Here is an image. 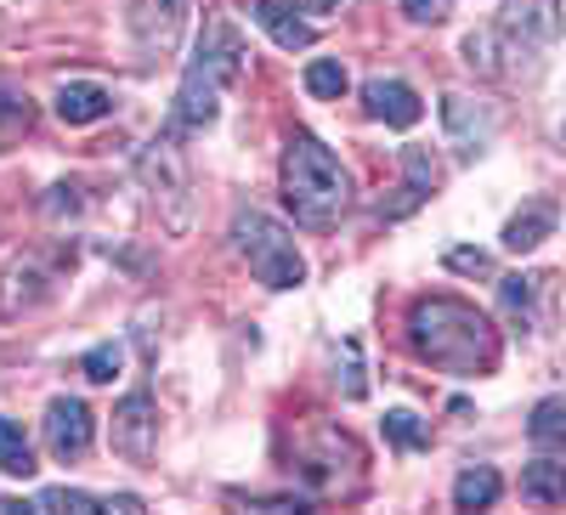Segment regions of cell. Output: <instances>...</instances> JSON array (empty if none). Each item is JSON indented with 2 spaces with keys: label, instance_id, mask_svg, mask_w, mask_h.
<instances>
[{
  "label": "cell",
  "instance_id": "obj_1",
  "mask_svg": "<svg viewBox=\"0 0 566 515\" xmlns=\"http://www.w3.org/2000/svg\"><path fill=\"white\" fill-rule=\"evenodd\" d=\"M408 340L413 351L442 368V374H488L499 362V329L453 295H431V301H413L408 312Z\"/></svg>",
  "mask_w": 566,
  "mask_h": 515
},
{
  "label": "cell",
  "instance_id": "obj_2",
  "mask_svg": "<svg viewBox=\"0 0 566 515\" xmlns=\"http://www.w3.org/2000/svg\"><path fill=\"white\" fill-rule=\"evenodd\" d=\"M283 204L301 227H335L352 204V176L312 130H295L283 148Z\"/></svg>",
  "mask_w": 566,
  "mask_h": 515
},
{
  "label": "cell",
  "instance_id": "obj_3",
  "mask_svg": "<svg viewBox=\"0 0 566 515\" xmlns=\"http://www.w3.org/2000/svg\"><path fill=\"white\" fill-rule=\"evenodd\" d=\"M244 69V40L232 34L227 23H210L193 63L181 74V91H176V108H170V130L165 136H181V130H205L216 114H221V91L227 80H239Z\"/></svg>",
  "mask_w": 566,
  "mask_h": 515
},
{
  "label": "cell",
  "instance_id": "obj_4",
  "mask_svg": "<svg viewBox=\"0 0 566 515\" xmlns=\"http://www.w3.org/2000/svg\"><path fill=\"white\" fill-rule=\"evenodd\" d=\"M232 239H239V255L250 261V272L261 277L266 290H295L306 277V261L290 239V227H277L272 216L261 210H244L239 221H232Z\"/></svg>",
  "mask_w": 566,
  "mask_h": 515
},
{
  "label": "cell",
  "instance_id": "obj_5",
  "mask_svg": "<svg viewBox=\"0 0 566 515\" xmlns=\"http://www.w3.org/2000/svg\"><path fill=\"white\" fill-rule=\"evenodd\" d=\"M555 34H560V0H504L499 40L515 63L527 57V69H538V57L549 52Z\"/></svg>",
  "mask_w": 566,
  "mask_h": 515
},
{
  "label": "cell",
  "instance_id": "obj_6",
  "mask_svg": "<svg viewBox=\"0 0 566 515\" xmlns=\"http://www.w3.org/2000/svg\"><path fill=\"white\" fill-rule=\"evenodd\" d=\"M187 23V0H136L130 29H136V52L142 57H170Z\"/></svg>",
  "mask_w": 566,
  "mask_h": 515
},
{
  "label": "cell",
  "instance_id": "obj_7",
  "mask_svg": "<svg viewBox=\"0 0 566 515\" xmlns=\"http://www.w3.org/2000/svg\"><path fill=\"white\" fill-rule=\"evenodd\" d=\"M154 442H159V419H154V397L148 391H130L119 408H114V448L125 459H154Z\"/></svg>",
  "mask_w": 566,
  "mask_h": 515
},
{
  "label": "cell",
  "instance_id": "obj_8",
  "mask_svg": "<svg viewBox=\"0 0 566 515\" xmlns=\"http://www.w3.org/2000/svg\"><path fill=\"white\" fill-rule=\"evenodd\" d=\"M91 437H97V419H91V408L80 397H57L45 408V448L57 459H80L91 448Z\"/></svg>",
  "mask_w": 566,
  "mask_h": 515
},
{
  "label": "cell",
  "instance_id": "obj_9",
  "mask_svg": "<svg viewBox=\"0 0 566 515\" xmlns=\"http://www.w3.org/2000/svg\"><path fill=\"white\" fill-rule=\"evenodd\" d=\"M363 108H368V119H386L391 130H408V125H419V114H424L419 91L402 85V80H368V85H363Z\"/></svg>",
  "mask_w": 566,
  "mask_h": 515
},
{
  "label": "cell",
  "instance_id": "obj_10",
  "mask_svg": "<svg viewBox=\"0 0 566 515\" xmlns=\"http://www.w3.org/2000/svg\"><path fill=\"white\" fill-rule=\"evenodd\" d=\"M442 119H448V136H453V148H459L464 159L488 148V136H493V114H488V108H476L470 97L448 91V97H442Z\"/></svg>",
  "mask_w": 566,
  "mask_h": 515
},
{
  "label": "cell",
  "instance_id": "obj_11",
  "mask_svg": "<svg viewBox=\"0 0 566 515\" xmlns=\"http://www.w3.org/2000/svg\"><path fill=\"white\" fill-rule=\"evenodd\" d=\"M250 18L283 45V52H306V45L317 40V29L306 23V18H295V7H290V0H255V7H250Z\"/></svg>",
  "mask_w": 566,
  "mask_h": 515
},
{
  "label": "cell",
  "instance_id": "obj_12",
  "mask_svg": "<svg viewBox=\"0 0 566 515\" xmlns=\"http://www.w3.org/2000/svg\"><path fill=\"white\" fill-rule=\"evenodd\" d=\"M549 232H555V204L549 199H533L527 210H515L510 221H504V250L510 255H527V250H538L544 239H549Z\"/></svg>",
  "mask_w": 566,
  "mask_h": 515
},
{
  "label": "cell",
  "instance_id": "obj_13",
  "mask_svg": "<svg viewBox=\"0 0 566 515\" xmlns=\"http://www.w3.org/2000/svg\"><path fill=\"white\" fill-rule=\"evenodd\" d=\"M114 114V97L103 85H91V80H69L63 91H57V119L63 125H97V119H108Z\"/></svg>",
  "mask_w": 566,
  "mask_h": 515
},
{
  "label": "cell",
  "instance_id": "obj_14",
  "mask_svg": "<svg viewBox=\"0 0 566 515\" xmlns=\"http://www.w3.org/2000/svg\"><path fill=\"white\" fill-rule=\"evenodd\" d=\"M544 284L549 277L544 272H515V277H504L499 284V301H504V312L522 323V329H533V312H538V295H544Z\"/></svg>",
  "mask_w": 566,
  "mask_h": 515
},
{
  "label": "cell",
  "instance_id": "obj_15",
  "mask_svg": "<svg viewBox=\"0 0 566 515\" xmlns=\"http://www.w3.org/2000/svg\"><path fill=\"white\" fill-rule=\"evenodd\" d=\"M402 170H408V181H402V204H397L391 216L419 210L424 199H431V187H437V159L424 154V148H402Z\"/></svg>",
  "mask_w": 566,
  "mask_h": 515
},
{
  "label": "cell",
  "instance_id": "obj_16",
  "mask_svg": "<svg viewBox=\"0 0 566 515\" xmlns=\"http://www.w3.org/2000/svg\"><path fill=\"white\" fill-rule=\"evenodd\" d=\"M499 493H504V482H499L493 464H464L459 482H453V504L459 509H488V504H499Z\"/></svg>",
  "mask_w": 566,
  "mask_h": 515
},
{
  "label": "cell",
  "instance_id": "obj_17",
  "mask_svg": "<svg viewBox=\"0 0 566 515\" xmlns=\"http://www.w3.org/2000/svg\"><path fill=\"white\" fill-rule=\"evenodd\" d=\"M527 437L538 453H566V402L560 397H544L527 419Z\"/></svg>",
  "mask_w": 566,
  "mask_h": 515
},
{
  "label": "cell",
  "instance_id": "obj_18",
  "mask_svg": "<svg viewBox=\"0 0 566 515\" xmlns=\"http://www.w3.org/2000/svg\"><path fill=\"white\" fill-rule=\"evenodd\" d=\"M522 498H533V504H566V464L533 459L527 471H522Z\"/></svg>",
  "mask_w": 566,
  "mask_h": 515
},
{
  "label": "cell",
  "instance_id": "obj_19",
  "mask_svg": "<svg viewBox=\"0 0 566 515\" xmlns=\"http://www.w3.org/2000/svg\"><path fill=\"white\" fill-rule=\"evenodd\" d=\"M0 471L18 476V482L34 476V453H29V442H23V431L12 425V419H0Z\"/></svg>",
  "mask_w": 566,
  "mask_h": 515
},
{
  "label": "cell",
  "instance_id": "obj_20",
  "mask_svg": "<svg viewBox=\"0 0 566 515\" xmlns=\"http://www.w3.org/2000/svg\"><path fill=\"white\" fill-rule=\"evenodd\" d=\"M386 437H391L397 448H431V425H424L419 413H408V408L386 413Z\"/></svg>",
  "mask_w": 566,
  "mask_h": 515
},
{
  "label": "cell",
  "instance_id": "obj_21",
  "mask_svg": "<svg viewBox=\"0 0 566 515\" xmlns=\"http://www.w3.org/2000/svg\"><path fill=\"white\" fill-rule=\"evenodd\" d=\"M306 91H312V97H346V69H340L335 57L312 63V69H306Z\"/></svg>",
  "mask_w": 566,
  "mask_h": 515
},
{
  "label": "cell",
  "instance_id": "obj_22",
  "mask_svg": "<svg viewBox=\"0 0 566 515\" xmlns=\"http://www.w3.org/2000/svg\"><path fill=\"white\" fill-rule=\"evenodd\" d=\"M34 509H74V515H91V509H108L103 498H91V493H74V487H45L34 498Z\"/></svg>",
  "mask_w": 566,
  "mask_h": 515
},
{
  "label": "cell",
  "instance_id": "obj_23",
  "mask_svg": "<svg viewBox=\"0 0 566 515\" xmlns=\"http://www.w3.org/2000/svg\"><path fill=\"white\" fill-rule=\"evenodd\" d=\"M119 374V346H97V351H85V380H114Z\"/></svg>",
  "mask_w": 566,
  "mask_h": 515
},
{
  "label": "cell",
  "instance_id": "obj_24",
  "mask_svg": "<svg viewBox=\"0 0 566 515\" xmlns=\"http://www.w3.org/2000/svg\"><path fill=\"white\" fill-rule=\"evenodd\" d=\"M448 266L453 272H470V277H488L493 272V255L488 250H448Z\"/></svg>",
  "mask_w": 566,
  "mask_h": 515
},
{
  "label": "cell",
  "instance_id": "obj_25",
  "mask_svg": "<svg viewBox=\"0 0 566 515\" xmlns=\"http://www.w3.org/2000/svg\"><path fill=\"white\" fill-rule=\"evenodd\" d=\"M402 12L413 23H442L448 18V0H402Z\"/></svg>",
  "mask_w": 566,
  "mask_h": 515
},
{
  "label": "cell",
  "instance_id": "obj_26",
  "mask_svg": "<svg viewBox=\"0 0 566 515\" xmlns=\"http://www.w3.org/2000/svg\"><path fill=\"white\" fill-rule=\"evenodd\" d=\"M290 7H295V12H335L340 0H290Z\"/></svg>",
  "mask_w": 566,
  "mask_h": 515
}]
</instances>
